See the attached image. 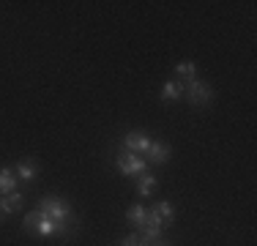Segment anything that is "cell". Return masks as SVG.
<instances>
[{
    "mask_svg": "<svg viewBox=\"0 0 257 246\" xmlns=\"http://www.w3.org/2000/svg\"><path fill=\"white\" fill-rule=\"evenodd\" d=\"M22 227H25V232H30V235H41V238L69 235V227H63V224H58V221H52L44 211H30V213H25V219H22Z\"/></svg>",
    "mask_w": 257,
    "mask_h": 246,
    "instance_id": "obj_1",
    "label": "cell"
},
{
    "mask_svg": "<svg viewBox=\"0 0 257 246\" xmlns=\"http://www.w3.org/2000/svg\"><path fill=\"white\" fill-rule=\"evenodd\" d=\"M39 211H44L52 221H58V224H63V227L77 224L74 213H71V205L63 200V197H58V194H47V197H41V200H39Z\"/></svg>",
    "mask_w": 257,
    "mask_h": 246,
    "instance_id": "obj_2",
    "label": "cell"
},
{
    "mask_svg": "<svg viewBox=\"0 0 257 246\" xmlns=\"http://www.w3.org/2000/svg\"><path fill=\"white\" fill-rule=\"evenodd\" d=\"M183 98H186L192 107H208L213 101V90L211 85L203 82V79H183Z\"/></svg>",
    "mask_w": 257,
    "mask_h": 246,
    "instance_id": "obj_3",
    "label": "cell"
},
{
    "mask_svg": "<svg viewBox=\"0 0 257 246\" xmlns=\"http://www.w3.org/2000/svg\"><path fill=\"white\" fill-rule=\"evenodd\" d=\"M115 170H118L123 178H140L145 170H148V159L137 156V153L118 151V156H115Z\"/></svg>",
    "mask_w": 257,
    "mask_h": 246,
    "instance_id": "obj_4",
    "label": "cell"
},
{
    "mask_svg": "<svg viewBox=\"0 0 257 246\" xmlns=\"http://www.w3.org/2000/svg\"><path fill=\"white\" fill-rule=\"evenodd\" d=\"M151 134L148 132H143V129H134V132H126L123 134V140H120V151H126V153H137V156H145L148 153V148H151Z\"/></svg>",
    "mask_w": 257,
    "mask_h": 246,
    "instance_id": "obj_5",
    "label": "cell"
},
{
    "mask_svg": "<svg viewBox=\"0 0 257 246\" xmlns=\"http://www.w3.org/2000/svg\"><path fill=\"white\" fill-rule=\"evenodd\" d=\"M170 151H173V148H170L167 143L154 140V143H151V148H148V153H145V159H148V162H154V164H164V162L170 159Z\"/></svg>",
    "mask_w": 257,
    "mask_h": 246,
    "instance_id": "obj_6",
    "label": "cell"
},
{
    "mask_svg": "<svg viewBox=\"0 0 257 246\" xmlns=\"http://www.w3.org/2000/svg\"><path fill=\"white\" fill-rule=\"evenodd\" d=\"M159 98H162L164 104L183 98V82H178V79H167V82L162 85V93H159Z\"/></svg>",
    "mask_w": 257,
    "mask_h": 246,
    "instance_id": "obj_7",
    "label": "cell"
},
{
    "mask_svg": "<svg viewBox=\"0 0 257 246\" xmlns=\"http://www.w3.org/2000/svg\"><path fill=\"white\" fill-rule=\"evenodd\" d=\"M156 189H159V178L143 172V175H140V181H137V197H140V200H148Z\"/></svg>",
    "mask_w": 257,
    "mask_h": 246,
    "instance_id": "obj_8",
    "label": "cell"
},
{
    "mask_svg": "<svg viewBox=\"0 0 257 246\" xmlns=\"http://www.w3.org/2000/svg\"><path fill=\"white\" fill-rule=\"evenodd\" d=\"M22 202H25L22 192H11V194L0 197V211H3V216H11V213H17V211L22 208Z\"/></svg>",
    "mask_w": 257,
    "mask_h": 246,
    "instance_id": "obj_9",
    "label": "cell"
},
{
    "mask_svg": "<svg viewBox=\"0 0 257 246\" xmlns=\"http://www.w3.org/2000/svg\"><path fill=\"white\" fill-rule=\"evenodd\" d=\"M14 175H17V181H36V175H39V164H36L33 159H22V162L17 164Z\"/></svg>",
    "mask_w": 257,
    "mask_h": 246,
    "instance_id": "obj_10",
    "label": "cell"
},
{
    "mask_svg": "<svg viewBox=\"0 0 257 246\" xmlns=\"http://www.w3.org/2000/svg\"><path fill=\"white\" fill-rule=\"evenodd\" d=\"M17 192V175L11 167H0V194H11Z\"/></svg>",
    "mask_w": 257,
    "mask_h": 246,
    "instance_id": "obj_11",
    "label": "cell"
},
{
    "mask_svg": "<svg viewBox=\"0 0 257 246\" xmlns=\"http://www.w3.org/2000/svg\"><path fill=\"white\" fill-rule=\"evenodd\" d=\"M154 211L162 216V221H164V227H170V221H175V208H173V202L170 200H159V202H154Z\"/></svg>",
    "mask_w": 257,
    "mask_h": 246,
    "instance_id": "obj_12",
    "label": "cell"
},
{
    "mask_svg": "<svg viewBox=\"0 0 257 246\" xmlns=\"http://www.w3.org/2000/svg\"><path fill=\"white\" fill-rule=\"evenodd\" d=\"M145 216H148V208H145V205H132L126 211V221H128V224H134L137 230L145 224Z\"/></svg>",
    "mask_w": 257,
    "mask_h": 246,
    "instance_id": "obj_13",
    "label": "cell"
},
{
    "mask_svg": "<svg viewBox=\"0 0 257 246\" xmlns=\"http://www.w3.org/2000/svg\"><path fill=\"white\" fill-rule=\"evenodd\" d=\"M175 71H178L183 79H194L197 77V63H194V60H183V63L175 66Z\"/></svg>",
    "mask_w": 257,
    "mask_h": 246,
    "instance_id": "obj_14",
    "label": "cell"
},
{
    "mask_svg": "<svg viewBox=\"0 0 257 246\" xmlns=\"http://www.w3.org/2000/svg\"><path fill=\"white\" fill-rule=\"evenodd\" d=\"M118 246H143V238H140V232H132V235L120 238Z\"/></svg>",
    "mask_w": 257,
    "mask_h": 246,
    "instance_id": "obj_15",
    "label": "cell"
},
{
    "mask_svg": "<svg viewBox=\"0 0 257 246\" xmlns=\"http://www.w3.org/2000/svg\"><path fill=\"white\" fill-rule=\"evenodd\" d=\"M143 246H173V243L164 241V238H159V241H143Z\"/></svg>",
    "mask_w": 257,
    "mask_h": 246,
    "instance_id": "obj_16",
    "label": "cell"
},
{
    "mask_svg": "<svg viewBox=\"0 0 257 246\" xmlns=\"http://www.w3.org/2000/svg\"><path fill=\"white\" fill-rule=\"evenodd\" d=\"M0 221H3V211H0Z\"/></svg>",
    "mask_w": 257,
    "mask_h": 246,
    "instance_id": "obj_17",
    "label": "cell"
}]
</instances>
